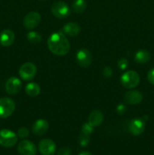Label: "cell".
<instances>
[{"label":"cell","mask_w":154,"mask_h":155,"mask_svg":"<svg viewBox=\"0 0 154 155\" xmlns=\"http://www.w3.org/2000/svg\"><path fill=\"white\" fill-rule=\"evenodd\" d=\"M48 46L53 54L59 56L65 55L70 49V45L67 38L60 31L52 33L49 36Z\"/></svg>","instance_id":"6da1fadb"},{"label":"cell","mask_w":154,"mask_h":155,"mask_svg":"<svg viewBox=\"0 0 154 155\" xmlns=\"http://www.w3.org/2000/svg\"><path fill=\"white\" fill-rule=\"evenodd\" d=\"M140 83V76L134 71H128L121 77V83L127 89H133Z\"/></svg>","instance_id":"7a4b0ae2"},{"label":"cell","mask_w":154,"mask_h":155,"mask_svg":"<svg viewBox=\"0 0 154 155\" xmlns=\"http://www.w3.org/2000/svg\"><path fill=\"white\" fill-rule=\"evenodd\" d=\"M18 142L16 133L9 130H2L0 131V145L5 148L13 147Z\"/></svg>","instance_id":"3957f363"},{"label":"cell","mask_w":154,"mask_h":155,"mask_svg":"<svg viewBox=\"0 0 154 155\" xmlns=\"http://www.w3.org/2000/svg\"><path fill=\"white\" fill-rule=\"evenodd\" d=\"M15 110V103L9 98H0V118H7Z\"/></svg>","instance_id":"277c9868"},{"label":"cell","mask_w":154,"mask_h":155,"mask_svg":"<svg viewBox=\"0 0 154 155\" xmlns=\"http://www.w3.org/2000/svg\"><path fill=\"white\" fill-rule=\"evenodd\" d=\"M51 13L53 15L60 19H63L70 14V9L66 2L62 1L56 2L51 7Z\"/></svg>","instance_id":"5b68a950"},{"label":"cell","mask_w":154,"mask_h":155,"mask_svg":"<svg viewBox=\"0 0 154 155\" xmlns=\"http://www.w3.org/2000/svg\"><path fill=\"white\" fill-rule=\"evenodd\" d=\"M37 68L33 63L27 62L21 65L19 69V75L24 80H31L36 74Z\"/></svg>","instance_id":"8992f818"},{"label":"cell","mask_w":154,"mask_h":155,"mask_svg":"<svg viewBox=\"0 0 154 155\" xmlns=\"http://www.w3.org/2000/svg\"><path fill=\"white\" fill-rule=\"evenodd\" d=\"M41 21V15L38 12H32L27 14L24 19V25L28 30H33L37 27Z\"/></svg>","instance_id":"52a82bcc"},{"label":"cell","mask_w":154,"mask_h":155,"mask_svg":"<svg viewBox=\"0 0 154 155\" xmlns=\"http://www.w3.org/2000/svg\"><path fill=\"white\" fill-rule=\"evenodd\" d=\"M39 150L42 155H54L56 151V145L51 139H42L39 143Z\"/></svg>","instance_id":"ba28073f"},{"label":"cell","mask_w":154,"mask_h":155,"mask_svg":"<svg viewBox=\"0 0 154 155\" xmlns=\"http://www.w3.org/2000/svg\"><path fill=\"white\" fill-rule=\"evenodd\" d=\"M18 151L21 155H36L37 150L33 142L29 140H24L18 145Z\"/></svg>","instance_id":"9c48e42d"},{"label":"cell","mask_w":154,"mask_h":155,"mask_svg":"<svg viewBox=\"0 0 154 155\" xmlns=\"http://www.w3.org/2000/svg\"><path fill=\"white\" fill-rule=\"evenodd\" d=\"M76 61L82 68H87L91 63V55L88 50L81 48L76 53Z\"/></svg>","instance_id":"30bf717a"},{"label":"cell","mask_w":154,"mask_h":155,"mask_svg":"<svg viewBox=\"0 0 154 155\" xmlns=\"http://www.w3.org/2000/svg\"><path fill=\"white\" fill-rule=\"evenodd\" d=\"M21 87L22 84L21 80L15 77H10L6 82L5 89L9 95H14L18 93L21 91Z\"/></svg>","instance_id":"8fae6325"},{"label":"cell","mask_w":154,"mask_h":155,"mask_svg":"<svg viewBox=\"0 0 154 155\" xmlns=\"http://www.w3.org/2000/svg\"><path fill=\"white\" fill-rule=\"evenodd\" d=\"M145 130V122L143 119L135 118L131 121L129 125V131L134 136L142 134Z\"/></svg>","instance_id":"7c38bea8"},{"label":"cell","mask_w":154,"mask_h":155,"mask_svg":"<svg viewBox=\"0 0 154 155\" xmlns=\"http://www.w3.org/2000/svg\"><path fill=\"white\" fill-rule=\"evenodd\" d=\"M124 100L128 104H137L143 100V95L137 90L128 91L125 94Z\"/></svg>","instance_id":"4fadbf2b"},{"label":"cell","mask_w":154,"mask_h":155,"mask_svg":"<svg viewBox=\"0 0 154 155\" xmlns=\"http://www.w3.org/2000/svg\"><path fill=\"white\" fill-rule=\"evenodd\" d=\"M14 33L12 30L6 29L0 33V44L5 47L10 46L14 41Z\"/></svg>","instance_id":"5bb4252c"},{"label":"cell","mask_w":154,"mask_h":155,"mask_svg":"<svg viewBox=\"0 0 154 155\" xmlns=\"http://www.w3.org/2000/svg\"><path fill=\"white\" fill-rule=\"evenodd\" d=\"M48 130V121L44 119H39L33 126V133L37 136H42Z\"/></svg>","instance_id":"9a60e30c"},{"label":"cell","mask_w":154,"mask_h":155,"mask_svg":"<svg viewBox=\"0 0 154 155\" xmlns=\"http://www.w3.org/2000/svg\"><path fill=\"white\" fill-rule=\"evenodd\" d=\"M104 120V114L99 110H95L90 114L88 117V123L94 127H98L102 124Z\"/></svg>","instance_id":"2e32d148"},{"label":"cell","mask_w":154,"mask_h":155,"mask_svg":"<svg viewBox=\"0 0 154 155\" xmlns=\"http://www.w3.org/2000/svg\"><path fill=\"white\" fill-rule=\"evenodd\" d=\"M63 32L66 35H68V36H77L80 33L81 28H80L79 25L78 24H76V23L69 22L63 26Z\"/></svg>","instance_id":"e0dca14e"},{"label":"cell","mask_w":154,"mask_h":155,"mask_svg":"<svg viewBox=\"0 0 154 155\" xmlns=\"http://www.w3.org/2000/svg\"><path fill=\"white\" fill-rule=\"evenodd\" d=\"M150 59V54L146 50H140L137 51L134 56V60L138 64H145Z\"/></svg>","instance_id":"ac0fdd59"},{"label":"cell","mask_w":154,"mask_h":155,"mask_svg":"<svg viewBox=\"0 0 154 155\" xmlns=\"http://www.w3.org/2000/svg\"><path fill=\"white\" fill-rule=\"evenodd\" d=\"M25 91L28 95L31 97H36L39 95L41 92L40 86L36 83H30L26 86Z\"/></svg>","instance_id":"d6986e66"},{"label":"cell","mask_w":154,"mask_h":155,"mask_svg":"<svg viewBox=\"0 0 154 155\" xmlns=\"http://www.w3.org/2000/svg\"><path fill=\"white\" fill-rule=\"evenodd\" d=\"M86 6H87V4H86L85 0H75L72 3V8L75 11V12L78 14L84 12Z\"/></svg>","instance_id":"ffe728a7"},{"label":"cell","mask_w":154,"mask_h":155,"mask_svg":"<svg viewBox=\"0 0 154 155\" xmlns=\"http://www.w3.org/2000/svg\"><path fill=\"white\" fill-rule=\"evenodd\" d=\"M27 39L32 44H39L42 41V36L40 33L36 31H30L27 33Z\"/></svg>","instance_id":"44dd1931"},{"label":"cell","mask_w":154,"mask_h":155,"mask_svg":"<svg viewBox=\"0 0 154 155\" xmlns=\"http://www.w3.org/2000/svg\"><path fill=\"white\" fill-rule=\"evenodd\" d=\"M78 141L79 143L81 146L85 147L88 145L89 142H90V137H89V135L85 134V133H82L78 137Z\"/></svg>","instance_id":"7402d4cb"},{"label":"cell","mask_w":154,"mask_h":155,"mask_svg":"<svg viewBox=\"0 0 154 155\" xmlns=\"http://www.w3.org/2000/svg\"><path fill=\"white\" fill-rule=\"evenodd\" d=\"M94 131V127L89 123H86L84 124L82 127V133H85V134L90 135L93 133Z\"/></svg>","instance_id":"603a6c76"},{"label":"cell","mask_w":154,"mask_h":155,"mask_svg":"<svg viewBox=\"0 0 154 155\" xmlns=\"http://www.w3.org/2000/svg\"><path fill=\"white\" fill-rule=\"evenodd\" d=\"M18 136L21 139H24L27 138L29 136V130L25 127H21L18 130Z\"/></svg>","instance_id":"cb8c5ba5"},{"label":"cell","mask_w":154,"mask_h":155,"mask_svg":"<svg viewBox=\"0 0 154 155\" xmlns=\"http://www.w3.org/2000/svg\"><path fill=\"white\" fill-rule=\"evenodd\" d=\"M128 66V61L127 59L122 58L121 60L119 61L118 62V67L120 68L121 70H125Z\"/></svg>","instance_id":"d4e9b609"},{"label":"cell","mask_w":154,"mask_h":155,"mask_svg":"<svg viewBox=\"0 0 154 155\" xmlns=\"http://www.w3.org/2000/svg\"><path fill=\"white\" fill-rule=\"evenodd\" d=\"M57 155H71V150L69 147H62L60 148Z\"/></svg>","instance_id":"484cf974"},{"label":"cell","mask_w":154,"mask_h":155,"mask_svg":"<svg viewBox=\"0 0 154 155\" xmlns=\"http://www.w3.org/2000/svg\"><path fill=\"white\" fill-rule=\"evenodd\" d=\"M112 74H113V71H112V69L110 67H106L104 69V71H103V75L105 77H107V78L111 77Z\"/></svg>","instance_id":"4316f807"},{"label":"cell","mask_w":154,"mask_h":155,"mask_svg":"<svg viewBox=\"0 0 154 155\" xmlns=\"http://www.w3.org/2000/svg\"><path fill=\"white\" fill-rule=\"evenodd\" d=\"M147 79L148 81H149L151 84L154 85V68L151 69L150 71L148 72Z\"/></svg>","instance_id":"83f0119b"},{"label":"cell","mask_w":154,"mask_h":155,"mask_svg":"<svg viewBox=\"0 0 154 155\" xmlns=\"http://www.w3.org/2000/svg\"><path fill=\"white\" fill-rule=\"evenodd\" d=\"M125 110H126L125 106L122 104H119V105L117 106V107H116V111H117V113L119 114H122Z\"/></svg>","instance_id":"f1b7e54d"},{"label":"cell","mask_w":154,"mask_h":155,"mask_svg":"<svg viewBox=\"0 0 154 155\" xmlns=\"http://www.w3.org/2000/svg\"><path fill=\"white\" fill-rule=\"evenodd\" d=\"M79 155H91L90 152H88V151H82V152L80 153Z\"/></svg>","instance_id":"f546056e"},{"label":"cell","mask_w":154,"mask_h":155,"mask_svg":"<svg viewBox=\"0 0 154 155\" xmlns=\"http://www.w3.org/2000/svg\"><path fill=\"white\" fill-rule=\"evenodd\" d=\"M42 1H45V0H42Z\"/></svg>","instance_id":"4dcf8cb0"}]
</instances>
